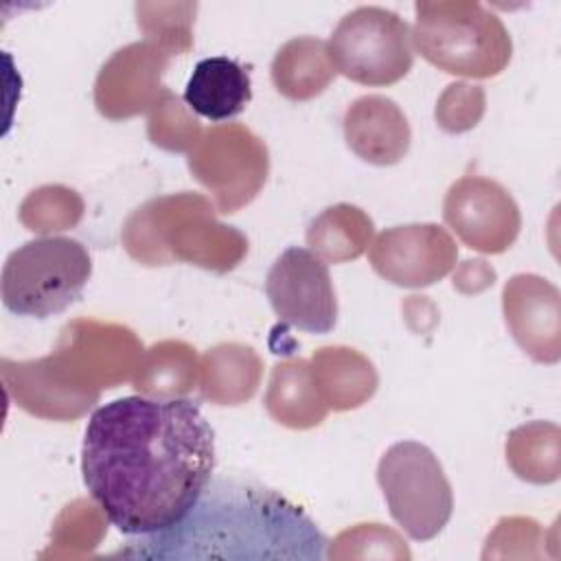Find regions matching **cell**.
I'll return each mask as SVG.
<instances>
[{"instance_id": "16", "label": "cell", "mask_w": 561, "mask_h": 561, "mask_svg": "<svg viewBox=\"0 0 561 561\" xmlns=\"http://www.w3.org/2000/svg\"><path fill=\"white\" fill-rule=\"evenodd\" d=\"M373 234V221L355 206L337 204L327 208L307 230V241L324 261L342 263L364 252Z\"/></svg>"}, {"instance_id": "3", "label": "cell", "mask_w": 561, "mask_h": 561, "mask_svg": "<svg viewBox=\"0 0 561 561\" xmlns=\"http://www.w3.org/2000/svg\"><path fill=\"white\" fill-rule=\"evenodd\" d=\"M414 46L436 68L462 77L500 75L511 59V37L478 2H416Z\"/></svg>"}, {"instance_id": "1", "label": "cell", "mask_w": 561, "mask_h": 561, "mask_svg": "<svg viewBox=\"0 0 561 561\" xmlns=\"http://www.w3.org/2000/svg\"><path fill=\"white\" fill-rule=\"evenodd\" d=\"M215 471V432L184 397L131 394L96 408L81 445L83 484L123 535L178 524Z\"/></svg>"}, {"instance_id": "4", "label": "cell", "mask_w": 561, "mask_h": 561, "mask_svg": "<svg viewBox=\"0 0 561 561\" xmlns=\"http://www.w3.org/2000/svg\"><path fill=\"white\" fill-rule=\"evenodd\" d=\"M90 274L92 259L81 241L39 237L7 256L2 302L15 316L44 320L77 302Z\"/></svg>"}, {"instance_id": "5", "label": "cell", "mask_w": 561, "mask_h": 561, "mask_svg": "<svg viewBox=\"0 0 561 561\" xmlns=\"http://www.w3.org/2000/svg\"><path fill=\"white\" fill-rule=\"evenodd\" d=\"M377 480L392 519L414 541L434 539L447 526L454 495L430 447L416 440L394 443L379 460Z\"/></svg>"}, {"instance_id": "13", "label": "cell", "mask_w": 561, "mask_h": 561, "mask_svg": "<svg viewBox=\"0 0 561 561\" xmlns=\"http://www.w3.org/2000/svg\"><path fill=\"white\" fill-rule=\"evenodd\" d=\"M250 99L252 83L248 70L224 55L197 61L184 88V103L195 114L215 123L239 116Z\"/></svg>"}, {"instance_id": "6", "label": "cell", "mask_w": 561, "mask_h": 561, "mask_svg": "<svg viewBox=\"0 0 561 561\" xmlns=\"http://www.w3.org/2000/svg\"><path fill=\"white\" fill-rule=\"evenodd\" d=\"M331 64L362 85H392L412 64V33L403 18L381 7H357L346 13L327 44Z\"/></svg>"}, {"instance_id": "8", "label": "cell", "mask_w": 561, "mask_h": 561, "mask_svg": "<svg viewBox=\"0 0 561 561\" xmlns=\"http://www.w3.org/2000/svg\"><path fill=\"white\" fill-rule=\"evenodd\" d=\"M267 300L280 322L305 333H329L337 320V298L327 263L307 248H287L265 278Z\"/></svg>"}, {"instance_id": "15", "label": "cell", "mask_w": 561, "mask_h": 561, "mask_svg": "<svg viewBox=\"0 0 561 561\" xmlns=\"http://www.w3.org/2000/svg\"><path fill=\"white\" fill-rule=\"evenodd\" d=\"M333 77L335 68L327 44L313 37L287 42L272 61V81L276 90L291 101H307L320 94Z\"/></svg>"}, {"instance_id": "7", "label": "cell", "mask_w": 561, "mask_h": 561, "mask_svg": "<svg viewBox=\"0 0 561 561\" xmlns=\"http://www.w3.org/2000/svg\"><path fill=\"white\" fill-rule=\"evenodd\" d=\"M193 175L215 195L221 213L250 202L267 173V153L256 136L239 125L215 127L188 153Z\"/></svg>"}, {"instance_id": "11", "label": "cell", "mask_w": 561, "mask_h": 561, "mask_svg": "<svg viewBox=\"0 0 561 561\" xmlns=\"http://www.w3.org/2000/svg\"><path fill=\"white\" fill-rule=\"evenodd\" d=\"M504 318L517 344L537 362L559 359V291L533 274L513 276L504 287Z\"/></svg>"}, {"instance_id": "9", "label": "cell", "mask_w": 561, "mask_h": 561, "mask_svg": "<svg viewBox=\"0 0 561 561\" xmlns=\"http://www.w3.org/2000/svg\"><path fill=\"white\" fill-rule=\"evenodd\" d=\"M447 226L473 250L502 252L519 232V208L493 180L467 175L451 184L443 204Z\"/></svg>"}, {"instance_id": "14", "label": "cell", "mask_w": 561, "mask_h": 561, "mask_svg": "<svg viewBox=\"0 0 561 561\" xmlns=\"http://www.w3.org/2000/svg\"><path fill=\"white\" fill-rule=\"evenodd\" d=\"M265 405L278 423L298 430L318 425L327 414V401L322 399L313 370L305 359H291L274 366Z\"/></svg>"}, {"instance_id": "12", "label": "cell", "mask_w": 561, "mask_h": 561, "mask_svg": "<svg viewBox=\"0 0 561 561\" xmlns=\"http://www.w3.org/2000/svg\"><path fill=\"white\" fill-rule=\"evenodd\" d=\"M344 138L353 153L370 164H394L410 147V125L401 107L381 94L353 101L344 114Z\"/></svg>"}, {"instance_id": "10", "label": "cell", "mask_w": 561, "mask_h": 561, "mask_svg": "<svg viewBox=\"0 0 561 561\" xmlns=\"http://www.w3.org/2000/svg\"><path fill=\"white\" fill-rule=\"evenodd\" d=\"M370 265L399 287H427L456 263L454 239L436 224H410L383 230L370 245Z\"/></svg>"}, {"instance_id": "2", "label": "cell", "mask_w": 561, "mask_h": 561, "mask_svg": "<svg viewBox=\"0 0 561 561\" xmlns=\"http://www.w3.org/2000/svg\"><path fill=\"white\" fill-rule=\"evenodd\" d=\"M131 559H300L327 557L316 522L278 491L241 476H213L195 506L173 526L134 535Z\"/></svg>"}]
</instances>
